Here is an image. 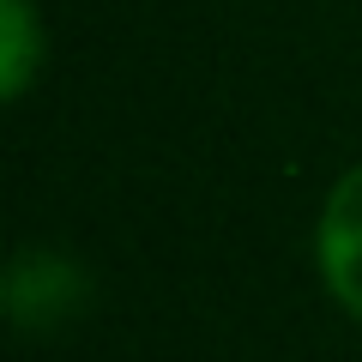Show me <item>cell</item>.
Wrapping results in <instances>:
<instances>
[{
    "label": "cell",
    "mask_w": 362,
    "mask_h": 362,
    "mask_svg": "<svg viewBox=\"0 0 362 362\" xmlns=\"http://www.w3.org/2000/svg\"><path fill=\"white\" fill-rule=\"evenodd\" d=\"M90 296V272L61 247H25L6 272V314L25 332H49V326L73 320Z\"/></svg>",
    "instance_id": "obj_2"
},
{
    "label": "cell",
    "mask_w": 362,
    "mask_h": 362,
    "mask_svg": "<svg viewBox=\"0 0 362 362\" xmlns=\"http://www.w3.org/2000/svg\"><path fill=\"white\" fill-rule=\"evenodd\" d=\"M42 54H49V37H42V18L30 0H0V97L18 103L30 90V78L42 73Z\"/></svg>",
    "instance_id": "obj_3"
},
{
    "label": "cell",
    "mask_w": 362,
    "mask_h": 362,
    "mask_svg": "<svg viewBox=\"0 0 362 362\" xmlns=\"http://www.w3.org/2000/svg\"><path fill=\"white\" fill-rule=\"evenodd\" d=\"M314 272H320L326 296L362 320V163H350L332 181L314 218Z\"/></svg>",
    "instance_id": "obj_1"
}]
</instances>
